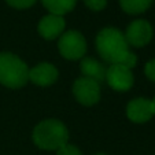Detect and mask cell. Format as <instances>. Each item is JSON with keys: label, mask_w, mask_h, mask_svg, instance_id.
I'll return each instance as SVG.
<instances>
[{"label": "cell", "mask_w": 155, "mask_h": 155, "mask_svg": "<svg viewBox=\"0 0 155 155\" xmlns=\"http://www.w3.org/2000/svg\"><path fill=\"white\" fill-rule=\"evenodd\" d=\"M126 115L132 122L143 124L150 121L154 117V108H152V100L146 97H137L128 103L126 106Z\"/></svg>", "instance_id": "cell-8"}, {"label": "cell", "mask_w": 155, "mask_h": 155, "mask_svg": "<svg viewBox=\"0 0 155 155\" xmlns=\"http://www.w3.org/2000/svg\"><path fill=\"white\" fill-rule=\"evenodd\" d=\"M80 69H81V73L84 74V77L87 78L95 80L97 82H102L106 80L107 69H104V66L94 58H84L80 63Z\"/></svg>", "instance_id": "cell-11"}, {"label": "cell", "mask_w": 155, "mask_h": 155, "mask_svg": "<svg viewBox=\"0 0 155 155\" xmlns=\"http://www.w3.org/2000/svg\"><path fill=\"white\" fill-rule=\"evenodd\" d=\"M144 73H146L147 78L155 82V59H152V61H150V62H147L146 63Z\"/></svg>", "instance_id": "cell-17"}, {"label": "cell", "mask_w": 155, "mask_h": 155, "mask_svg": "<svg viewBox=\"0 0 155 155\" xmlns=\"http://www.w3.org/2000/svg\"><path fill=\"white\" fill-rule=\"evenodd\" d=\"M7 3L11 7L18 10H24V8H29L33 4L36 3V0H6Z\"/></svg>", "instance_id": "cell-14"}, {"label": "cell", "mask_w": 155, "mask_h": 155, "mask_svg": "<svg viewBox=\"0 0 155 155\" xmlns=\"http://www.w3.org/2000/svg\"><path fill=\"white\" fill-rule=\"evenodd\" d=\"M106 81L114 91L125 92L129 91L135 82L132 69H128L122 64H110L106 70Z\"/></svg>", "instance_id": "cell-6"}, {"label": "cell", "mask_w": 155, "mask_h": 155, "mask_svg": "<svg viewBox=\"0 0 155 155\" xmlns=\"http://www.w3.org/2000/svg\"><path fill=\"white\" fill-rule=\"evenodd\" d=\"M152 0H120L121 8L128 14H141L147 11Z\"/></svg>", "instance_id": "cell-13"}, {"label": "cell", "mask_w": 155, "mask_h": 155, "mask_svg": "<svg viewBox=\"0 0 155 155\" xmlns=\"http://www.w3.org/2000/svg\"><path fill=\"white\" fill-rule=\"evenodd\" d=\"M95 155H106V154H102V152H99V154H95Z\"/></svg>", "instance_id": "cell-19"}, {"label": "cell", "mask_w": 155, "mask_h": 155, "mask_svg": "<svg viewBox=\"0 0 155 155\" xmlns=\"http://www.w3.org/2000/svg\"><path fill=\"white\" fill-rule=\"evenodd\" d=\"M84 3L92 11H102L107 4V0H84Z\"/></svg>", "instance_id": "cell-16"}, {"label": "cell", "mask_w": 155, "mask_h": 155, "mask_svg": "<svg viewBox=\"0 0 155 155\" xmlns=\"http://www.w3.org/2000/svg\"><path fill=\"white\" fill-rule=\"evenodd\" d=\"M29 81V69L21 58L11 52H0V84L18 89Z\"/></svg>", "instance_id": "cell-3"}, {"label": "cell", "mask_w": 155, "mask_h": 155, "mask_svg": "<svg viewBox=\"0 0 155 155\" xmlns=\"http://www.w3.org/2000/svg\"><path fill=\"white\" fill-rule=\"evenodd\" d=\"M41 3L51 14L62 17V15L73 11L77 0H41Z\"/></svg>", "instance_id": "cell-12"}, {"label": "cell", "mask_w": 155, "mask_h": 155, "mask_svg": "<svg viewBox=\"0 0 155 155\" xmlns=\"http://www.w3.org/2000/svg\"><path fill=\"white\" fill-rule=\"evenodd\" d=\"M73 94L76 99L84 106H92L100 99V87L95 80L81 77L76 80L73 85Z\"/></svg>", "instance_id": "cell-5"}, {"label": "cell", "mask_w": 155, "mask_h": 155, "mask_svg": "<svg viewBox=\"0 0 155 155\" xmlns=\"http://www.w3.org/2000/svg\"><path fill=\"white\" fill-rule=\"evenodd\" d=\"M69 132L59 120H45L37 124L33 130V141L41 150L56 151L68 144Z\"/></svg>", "instance_id": "cell-2"}, {"label": "cell", "mask_w": 155, "mask_h": 155, "mask_svg": "<svg viewBox=\"0 0 155 155\" xmlns=\"http://www.w3.org/2000/svg\"><path fill=\"white\" fill-rule=\"evenodd\" d=\"M96 48L99 55L110 64H122L133 69L137 58L130 50L121 30L115 28H104L96 37Z\"/></svg>", "instance_id": "cell-1"}, {"label": "cell", "mask_w": 155, "mask_h": 155, "mask_svg": "<svg viewBox=\"0 0 155 155\" xmlns=\"http://www.w3.org/2000/svg\"><path fill=\"white\" fill-rule=\"evenodd\" d=\"M64 30V19L61 15L48 14L38 22V33L45 40H54Z\"/></svg>", "instance_id": "cell-10"}, {"label": "cell", "mask_w": 155, "mask_h": 155, "mask_svg": "<svg viewBox=\"0 0 155 155\" xmlns=\"http://www.w3.org/2000/svg\"><path fill=\"white\" fill-rule=\"evenodd\" d=\"M124 36L128 45L144 47L152 38V26L146 19H136L128 26Z\"/></svg>", "instance_id": "cell-7"}, {"label": "cell", "mask_w": 155, "mask_h": 155, "mask_svg": "<svg viewBox=\"0 0 155 155\" xmlns=\"http://www.w3.org/2000/svg\"><path fill=\"white\" fill-rule=\"evenodd\" d=\"M56 155H82V154L76 146L64 144L59 150H56Z\"/></svg>", "instance_id": "cell-15"}, {"label": "cell", "mask_w": 155, "mask_h": 155, "mask_svg": "<svg viewBox=\"0 0 155 155\" xmlns=\"http://www.w3.org/2000/svg\"><path fill=\"white\" fill-rule=\"evenodd\" d=\"M58 70L51 63H40L29 70V81L38 87H50L58 80Z\"/></svg>", "instance_id": "cell-9"}, {"label": "cell", "mask_w": 155, "mask_h": 155, "mask_svg": "<svg viewBox=\"0 0 155 155\" xmlns=\"http://www.w3.org/2000/svg\"><path fill=\"white\" fill-rule=\"evenodd\" d=\"M152 108H154V115H155V97L152 99Z\"/></svg>", "instance_id": "cell-18"}, {"label": "cell", "mask_w": 155, "mask_h": 155, "mask_svg": "<svg viewBox=\"0 0 155 155\" xmlns=\"http://www.w3.org/2000/svg\"><path fill=\"white\" fill-rule=\"evenodd\" d=\"M59 52L69 61L81 59L87 52V41L77 30H68L61 36L58 43Z\"/></svg>", "instance_id": "cell-4"}]
</instances>
